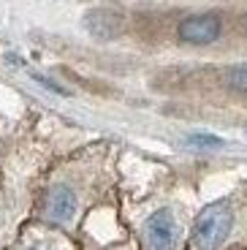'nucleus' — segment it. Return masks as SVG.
<instances>
[{
  "label": "nucleus",
  "mask_w": 247,
  "mask_h": 250,
  "mask_svg": "<svg viewBox=\"0 0 247 250\" xmlns=\"http://www.w3.org/2000/svg\"><path fill=\"white\" fill-rule=\"evenodd\" d=\"M231 223H234V215H231V207L226 201H215V204L204 207L201 215L196 218L193 226V242L198 250H217L226 237L231 231Z\"/></svg>",
  "instance_id": "obj_1"
},
{
  "label": "nucleus",
  "mask_w": 247,
  "mask_h": 250,
  "mask_svg": "<svg viewBox=\"0 0 247 250\" xmlns=\"http://www.w3.org/2000/svg\"><path fill=\"white\" fill-rule=\"evenodd\" d=\"M223 33V22L217 14H193V17L182 19L177 27V36L179 41L193 46H206L212 41H217Z\"/></svg>",
  "instance_id": "obj_2"
},
{
  "label": "nucleus",
  "mask_w": 247,
  "mask_h": 250,
  "mask_svg": "<svg viewBox=\"0 0 247 250\" xmlns=\"http://www.w3.org/2000/svg\"><path fill=\"white\" fill-rule=\"evenodd\" d=\"M147 250H174L177 248V220L171 209H158L144 226Z\"/></svg>",
  "instance_id": "obj_3"
},
{
  "label": "nucleus",
  "mask_w": 247,
  "mask_h": 250,
  "mask_svg": "<svg viewBox=\"0 0 247 250\" xmlns=\"http://www.w3.org/2000/svg\"><path fill=\"white\" fill-rule=\"evenodd\" d=\"M84 25H87V30H90V36L109 41V38L123 33L125 19L117 8H93V11L84 17Z\"/></svg>",
  "instance_id": "obj_4"
},
{
  "label": "nucleus",
  "mask_w": 247,
  "mask_h": 250,
  "mask_svg": "<svg viewBox=\"0 0 247 250\" xmlns=\"http://www.w3.org/2000/svg\"><path fill=\"white\" fill-rule=\"evenodd\" d=\"M43 212L52 223H68L76 215V193L68 185H55L46 196V204H43Z\"/></svg>",
  "instance_id": "obj_5"
},
{
  "label": "nucleus",
  "mask_w": 247,
  "mask_h": 250,
  "mask_svg": "<svg viewBox=\"0 0 247 250\" xmlns=\"http://www.w3.org/2000/svg\"><path fill=\"white\" fill-rule=\"evenodd\" d=\"M223 82H226V87L228 90L247 95V62L245 65H231V68L223 74Z\"/></svg>",
  "instance_id": "obj_6"
},
{
  "label": "nucleus",
  "mask_w": 247,
  "mask_h": 250,
  "mask_svg": "<svg viewBox=\"0 0 247 250\" xmlns=\"http://www.w3.org/2000/svg\"><path fill=\"white\" fill-rule=\"evenodd\" d=\"M187 144H193V147H220V139L217 136H206V133H196V136L187 139Z\"/></svg>",
  "instance_id": "obj_7"
},
{
  "label": "nucleus",
  "mask_w": 247,
  "mask_h": 250,
  "mask_svg": "<svg viewBox=\"0 0 247 250\" xmlns=\"http://www.w3.org/2000/svg\"><path fill=\"white\" fill-rule=\"evenodd\" d=\"M30 250H49V248H46V245H33Z\"/></svg>",
  "instance_id": "obj_8"
}]
</instances>
